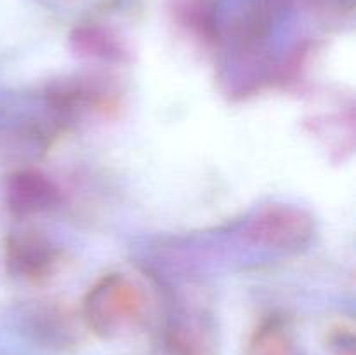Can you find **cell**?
Returning a JSON list of instances; mask_svg holds the SVG:
<instances>
[{"instance_id": "9", "label": "cell", "mask_w": 356, "mask_h": 355, "mask_svg": "<svg viewBox=\"0 0 356 355\" xmlns=\"http://www.w3.org/2000/svg\"><path fill=\"white\" fill-rule=\"evenodd\" d=\"M291 327L280 317H268L250 334L245 355H296Z\"/></svg>"}, {"instance_id": "4", "label": "cell", "mask_w": 356, "mask_h": 355, "mask_svg": "<svg viewBox=\"0 0 356 355\" xmlns=\"http://www.w3.org/2000/svg\"><path fill=\"white\" fill-rule=\"evenodd\" d=\"M6 267L13 277L28 284H45L58 274L63 251L40 232H17L7 237Z\"/></svg>"}, {"instance_id": "10", "label": "cell", "mask_w": 356, "mask_h": 355, "mask_svg": "<svg viewBox=\"0 0 356 355\" xmlns=\"http://www.w3.org/2000/svg\"><path fill=\"white\" fill-rule=\"evenodd\" d=\"M327 348L332 355H355L353 327L346 324L334 326L327 334Z\"/></svg>"}, {"instance_id": "11", "label": "cell", "mask_w": 356, "mask_h": 355, "mask_svg": "<svg viewBox=\"0 0 356 355\" xmlns=\"http://www.w3.org/2000/svg\"><path fill=\"white\" fill-rule=\"evenodd\" d=\"M313 2L323 14L330 16H346L353 13L355 7V0H313Z\"/></svg>"}, {"instance_id": "2", "label": "cell", "mask_w": 356, "mask_h": 355, "mask_svg": "<svg viewBox=\"0 0 356 355\" xmlns=\"http://www.w3.org/2000/svg\"><path fill=\"white\" fill-rule=\"evenodd\" d=\"M315 219L306 209L292 204H270L249 223L247 235L268 249L299 253L315 237Z\"/></svg>"}, {"instance_id": "3", "label": "cell", "mask_w": 356, "mask_h": 355, "mask_svg": "<svg viewBox=\"0 0 356 355\" xmlns=\"http://www.w3.org/2000/svg\"><path fill=\"white\" fill-rule=\"evenodd\" d=\"M47 104L51 110L65 118L80 113H117L120 108V93L97 77H70L51 84L47 90Z\"/></svg>"}, {"instance_id": "5", "label": "cell", "mask_w": 356, "mask_h": 355, "mask_svg": "<svg viewBox=\"0 0 356 355\" xmlns=\"http://www.w3.org/2000/svg\"><path fill=\"white\" fill-rule=\"evenodd\" d=\"M167 355H219V334L214 320L204 312L174 313L163 327Z\"/></svg>"}, {"instance_id": "1", "label": "cell", "mask_w": 356, "mask_h": 355, "mask_svg": "<svg viewBox=\"0 0 356 355\" xmlns=\"http://www.w3.org/2000/svg\"><path fill=\"white\" fill-rule=\"evenodd\" d=\"M146 298L141 289L122 274H104L82 299L80 317L94 336L115 340L134 329L143 320Z\"/></svg>"}, {"instance_id": "7", "label": "cell", "mask_w": 356, "mask_h": 355, "mask_svg": "<svg viewBox=\"0 0 356 355\" xmlns=\"http://www.w3.org/2000/svg\"><path fill=\"white\" fill-rule=\"evenodd\" d=\"M24 329L35 343L56 350H68L79 341V329L68 308L58 303H37L24 315Z\"/></svg>"}, {"instance_id": "6", "label": "cell", "mask_w": 356, "mask_h": 355, "mask_svg": "<svg viewBox=\"0 0 356 355\" xmlns=\"http://www.w3.org/2000/svg\"><path fill=\"white\" fill-rule=\"evenodd\" d=\"M61 200L58 184L35 169H21L10 174L6 187V202L14 216H33L51 211Z\"/></svg>"}, {"instance_id": "8", "label": "cell", "mask_w": 356, "mask_h": 355, "mask_svg": "<svg viewBox=\"0 0 356 355\" xmlns=\"http://www.w3.org/2000/svg\"><path fill=\"white\" fill-rule=\"evenodd\" d=\"M70 45L80 58L103 63L131 61V51L113 30L101 24L87 23L73 28Z\"/></svg>"}]
</instances>
